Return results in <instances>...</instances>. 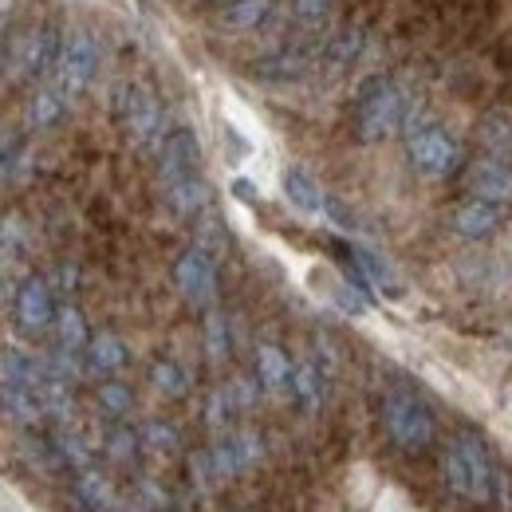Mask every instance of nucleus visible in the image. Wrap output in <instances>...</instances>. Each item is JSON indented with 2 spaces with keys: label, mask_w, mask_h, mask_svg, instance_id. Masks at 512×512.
I'll list each match as a JSON object with an SVG mask.
<instances>
[{
  "label": "nucleus",
  "mask_w": 512,
  "mask_h": 512,
  "mask_svg": "<svg viewBox=\"0 0 512 512\" xmlns=\"http://www.w3.org/2000/svg\"><path fill=\"white\" fill-rule=\"evenodd\" d=\"M60 32L52 24H40V20H28L20 28H12L8 44H4V67L12 79L20 83H36L44 75H52V64L60 56Z\"/></svg>",
  "instance_id": "obj_1"
},
{
  "label": "nucleus",
  "mask_w": 512,
  "mask_h": 512,
  "mask_svg": "<svg viewBox=\"0 0 512 512\" xmlns=\"http://www.w3.org/2000/svg\"><path fill=\"white\" fill-rule=\"evenodd\" d=\"M119 119H123V130H127V138L138 150H154L158 154V146L170 134L166 107L154 95V87H146V83H127L119 91Z\"/></svg>",
  "instance_id": "obj_2"
},
{
  "label": "nucleus",
  "mask_w": 512,
  "mask_h": 512,
  "mask_svg": "<svg viewBox=\"0 0 512 512\" xmlns=\"http://www.w3.org/2000/svg\"><path fill=\"white\" fill-rule=\"evenodd\" d=\"M410 95L394 79H375L359 99V138L363 142H386L406 123Z\"/></svg>",
  "instance_id": "obj_3"
},
{
  "label": "nucleus",
  "mask_w": 512,
  "mask_h": 512,
  "mask_svg": "<svg viewBox=\"0 0 512 512\" xmlns=\"http://www.w3.org/2000/svg\"><path fill=\"white\" fill-rule=\"evenodd\" d=\"M95 71H99V44H95V36L83 32V28L67 32L64 40H60V56L52 64V87L60 95H67V99H79L91 87Z\"/></svg>",
  "instance_id": "obj_4"
},
{
  "label": "nucleus",
  "mask_w": 512,
  "mask_h": 512,
  "mask_svg": "<svg viewBox=\"0 0 512 512\" xmlns=\"http://www.w3.org/2000/svg\"><path fill=\"white\" fill-rule=\"evenodd\" d=\"M383 426L390 442L402 449H426L434 442V414L414 398V394H386L383 402Z\"/></svg>",
  "instance_id": "obj_5"
},
{
  "label": "nucleus",
  "mask_w": 512,
  "mask_h": 512,
  "mask_svg": "<svg viewBox=\"0 0 512 512\" xmlns=\"http://www.w3.org/2000/svg\"><path fill=\"white\" fill-rule=\"evenodd\" d=\"M406 154H410V166L422 174V178H449L453 170H457V162H461V150H457V142L449 138V130H442L438 123H430V127L414 130L410 138H406Z\"/></svg>",
  "instance_id": "obj_6"
},
{
  "label": "nucleus",
  "mask_w": 512,
  "mask_h": 512,
  "mask_svg": "<svg viewBox=\"0 0 512 512\" xmlns=\"http://www.w3.org/2000/svg\"><path fill=\"white\" fill-rule=\"evenodd\" d=\"M56 288H52V280H44V276H24L20 284H16V292H12V312H16V323L24 327V331H52V323H56Z\"/></svg>",
  "instance_id": "obj_7"
},
{
  "label": "nucleus",
  "mask_w": 512,
  "mask_h": 512,
  "mask_svg": "<svg viewBox=\"0 0 512 512\" xmlns=\"http://www.w3.org/2000/svg\"><path fill=\"white\" fill-rule=\"evenodd\" d=\"M205 453H209V461H213V469H217V477H221V485H225V481L241 477L245 469L260 465L264 442H260L256 430H229V434H221Z\"/></svg>",
  "instance_id": "obj_8"
},
{
  "label": "nucleus",
  "mask_w": 512,
  "mask_h": 512,
  "mask_svg": "<svg viewBox=\"0 0 512 512\" xmlns=\"http://www.w3.org/2000/svg\"><path fill=\"white\" fill-rule=\"evenodd\" d=\"M174 280H178V292L190 300L193 308H213L217 304V260L205 256L201 249L178 256L174 264Z\"/></svg>",
  "instance_id": "obj_9"
},
{
  "label": "nucleus",
  "mask_w": 512,
  "mask_h": 512,
  "mask_svg": "<svg viewBox=\"0 0 512 512\" xmlns=\"http://www.w3.org/2000/svg\"><path fill=\"white\" fill-rule=\"evenodd\" d=\"M323 44H288L264 60L253 64V75L264 79V83H292V79H304L312 67L320 64Z\"/></svg>",
  "instance_id": "obj_10"
},
{
  "label": "nucleus",
  "mask_w": 512,
  "mask_h": 512,
  "mask_svg": "<svg viewBox=\"0 0 512 512\" xmlns=\"http://www.w3.org/2000/svg\"><path fill=\"white\" fill-rule=\"evenodd\" d=\"M158 174H162V182L201 174V142L190 127H178L166 134V142L158 146Z\"/></svg>",
  "instance_id": "obj_11"
},
{
  "label": "nucleus",
  "mask_w": 512,
  "mask_h": 512,
  "mask_svg": "<svg viewBox=\"0 0 512 512\" xmlns=\"http://www.w3.org/2000/svg\"><path fill=\"white\" fill-rule=\"evenodd\" d=\"M465 186L481 201L505 205V201H512V166L501 162V158H477L465 170Z\"/></svg>",
  "instance_id": "obj_12"
},
{
  "label": "nucleus",
  "mask_w": 512,
  "mask_h": 512,
  "mask_svg": "<svg viewBox=\"0 0 512 512\" xmlns=\"http://www.w3.org/2000/svg\"><path fill=\"white\" fill-rule=\"evenodd\" d=\"M497 229H501V205H493V201L473 197V201H461L453 209V233L465 241H485Z\"/></svg>",
  "instance_id": "obj_13"
},
{
  "label": "nucleus",
  "mask_w": 512,
  "mask_h": 512,
  "mask_svg": "<svg viewBox=\"0 0 512 512\" xmlns=\"http://www.w3.org/2000/svg\"><path fill=\"white\" fill-rule=\"evenodd\" d=\"M127 363H130V351L115 331H99V335H91V343H87V351H83V367H87L91 375L111 379V375H119Z\"/></svg>",
  "instance_id": "obj_14"
},
{
  "label": "nucleus",
  "mask_w": 512,
  "mask_h": 512,
  "mask_svg": "<svg viewBox=\"0 0 512 512\" xmlns=\"http://www.w3.org/2000/svg\"><path fill=\"white\" fill-rule=\"evenodd\" d=\"M256 383L272 398L292 394V359L276 343H260L256 347Z\"/></svg>",
  "instance_id": "obj_15"
},
{
  "label": "nucleus",
  "mask_w": 512,
  "mask_h": 512,
  "mask_svg": "<svg viewBox=\"0 0 512 512\" xmlns=\"http://www.w3.org/2000/svg\"><path fill=\"white\" fill-rule=\"evenodd\" d=\"M75 501L87 512H115L119 493H115V485L103 469L87 465V469H75Z\"/></svg>",
  "instance_id": "obj_16"
},
{
  "label": "nucleus",
  "mask_w": 512,
  "mask_h": 512,
  "mask_svg": "<svg viewBox=\"0 0 512 512\" xmlns=\"http://www.w3.org/2000/svg\"><path fill=\"white\" fill-rule=\"evenodd\" d=\"M166 186V205L178 213V217H201L209 209V182L205 174H190V178H174V182H162Z\"/></svg>",
  "instance_id": "obj_17"
},
{
  "label": "nucleus",
  "mask_w": 512,
  "mask_h": 512,
  "mask_svg": "<svg viewBox=\"0 0 512 512\" xmlns=\"http://www.w3.org/2000/svg\"><path fill=\"white\" fill-rule=\"evenodd\" d=\"M0 414L12 418L16 426H40L48 418L36 386H12V383H0Z\"/></svg>",
  "instance_id": "obj_18"
},
{
  "label": "nucleus",
  "mask_w": 512,
  "mask_h": 512,
  "mask_svg": "<svg viewBox=\"0 0 512 512\" xmlns=\"http://www.w3.org/2000/svg\"><path fill=\"white\" fill-rule=\"evenodd\" d=\"M67 95H60L52 83H40L36 91H32V99H28V107H24V119H28V130H52L64 123L67 115Z\"/></svg>",
  "instance_id": "obj_19"
},
{
  "label": "nucleus",
  "mask_w": 512,
  "mask_h": 512,
  "mask_svg": "<svg viewBox=\"0 0 512 512\" xmlns=\"http://www.w3.org/2000/svg\"><path fill=\"white\" fill-rule=\"evenodd\" d=\"M284 197H288L304 217H320L323 209H327V193H323L320 182H316L308 170H300V166H288V170H284Z\"/></svg>",
  "instance_id": "obj_20"
},
{
  "label": "nucleus",
  "mask_w": 512,
  "mask_h": 512,
  "mask_svg": "<svg viewBox=\"0 0 512 512\" xmlns=\"http://www.w3.org/2000/svg\"><path fill=\"white\" fill-rule=\"evenodd\" d=\"M363 48H367V32H363L359 24H347V28H339V32L323 44L320 64L327 67V71H343V67H351L363 56Z\"/></svg>",
  "instance_id": "obj_21"
},
{
  "label": "nucleus",
  "mask_w": 512,
  "mask_h": 512,
  "mask_svg": "<svg viewBox=\"0 0 512 512\" xmlns=\"http://www.w3.org/2000/svg\"><path fill=\"white\" fill-rule=\"evenodd\" d=\"M477 142H481L485 158H501V162H509L512 158V111L509 107H497V111H489V115L481 119Z\"/></svg>",
  "instance_id": "obj_22"
},
{
  "label": "nucleus",
  "mask_w": 512,
  "mask_h": 512,
  "mask_svg": "<svg viewBox=\"0 0 512 512\" xmlns=\"http://www.w3.org/2000/svg\"><path fill=\"white\" fill-rule=\"evenodd\" d=\"M457 442L465 449L469 473H473V497H469V501L485 505V501L493 497V457H489V449L481 446V438H473V434H457Z\"/></svg>",
  "instance_id": "obj_23"
},
{
  "label": "nucleus",
  "mask_w": 512,
  "mask_h": 512,
  "mask_svg": "<svg viewBox=\"0 0 512 512\" xmlns=\"http://www.w3.org/2000/svg\"><path fill=\"white\" fill-rule=\"evenodd\" d=\"M52 331H56V347H60V351H71V355H83V351H87V343H91L87 320H83V312H79L71 300L56 308V323H52Z\"/></svg>",
  "instance_id": "obj_24"
},
{
  "label": "nucleus",
  "mask_w": 512,
  "mask_h": 512,
  "mask_svg": "<svg viewBox=\"0 0 512 512\" xmlns=\"http://www.w3.org/2000/svg\"><path fill=\"white\" fill-rule=\"evenodd\" d=\"M0 383L12 386H36L40 383V355L24 347H0Z\"/></svg>",
  "instance_id": "obj_25"
},
{
  "label": "nucleus",
  "mask_w": 512,
  "mask_h": 512,
  "mask_svg": "<svg viewBox=\"0 0 512 512\" xmlns=\"http://www.w3.org/2000/svg\"><path fill=\"white\" fill-rule=\"evenodd\" d=\"M292 394L304 410H320L323 394H327V379L320 375V367L312 359H300L292 363Z\"/></svg>",
  "instance_id": "obj_26"
},
{
  "label": "nucleus",
  "mask_w": 512,
  "mask_h": 512,
  "mask_svg": "<svg viewBox=\"0 0 512 512\" xmlns=\"http://www.w3.org/2000/svg\"><path fill=\"white\" fill-rule=\"evenodd\" d=\"M272 16V0H229L221 8V28L229 32H253Z\"/></svg>",
  "instance_id": "obj_27"
},
{
  "label": "nucleus",
  "mask_w": 512,
  "mask_h": 512,
  "mask_svg": "<svg viewBox=\"0 0 512 512\" xmlns=\"http://www.w3.org/2000/svg\"><path fill=\"white\" fill-rule=\"evenodd\" d=\"M442 473H446V485L453 497H473V473H469V457H465V449L461 442L453 438L442 453Z\"/></svg>",
  "instance_id": "obj_28"
},
{
  "label": "nucleus",
  "mask_w": 512,
  "mask_h": 512,
  "mask_svg": "<svg viewBox=\"0 0 512 512\" xmlns=\"http://www.w3.org/2000/svg\"><path fill=\"white\" fill-rule=\"evenodd\" d=\"M379 489H383V481H379V473L371 469V465H351V473H347V481H343V493H347V501L355 505V509H371V501L379 497Z\"/></svg>",
  "instance_id": "obj_29"
},
{
  "label": "nucleus",
  "mask_w": 512,
  "mask_h": 512,
  "mask_svg": "<svg viewBox=\"0 0 512 512\" xmlns=\"http://www.w3.org/2000/svg\"><path fill=\"white\" fill-rule=\"evenodd\" d=\"M138 442H142V449H146L150 457H170V453H178V446H182L178 426H170V422H162V418H150V422L138 430Z\"/></svg>",
  "instance_id": "obj_30"
},
{
  "label": "nucleus",
  "mask_w": 512,
  "mask_h": 512,
  "mask_svg": "<svg viewBox=\"0 0 512 512\" xmlns=\"http://www.w3.org/2000/svg\"><path fill=\"white\" fill-rule=\"evenodd\" d=\"M150 383L166 398H182V394H190V371L182 363H174V359H158L150 367Z\"/></svg>",
  "instance_id": "obj_31"
},
{
  "label": "nucleus",
  "mask_w": 512,
  "mask_h": 512,
  "mask_svg": "<svg viewBox=\"0 0 512 512\" xmlns=\"http://www.w3.org/2000/svg\"><path fill=\"white\" fill-rule=\"evenodd\" d=\"M95 402H99V410L107 414V418H115V422H123L130 410H134V394H130L127 383H119V379H107V383L95 390Z\"/></svg>",
  "instance_id": "obj_32"
},
{
  "label": "nucleus",
  "mask_w": 512,
  "mask_h": 512,
  "mask_svg": "<svg viewBox=\"0 0 512 512\" xmlns=\"http://www.w3.org/2000/svg\"><path fill=\"white\" fill-rule=\"evenodd\" d=\"M28 249V229H24V221L20 217H0V264H12V260H20Z\"/></svg>",
  "instance_id": "obj_33"
},
{
  "label": "nucleus",
  "mask_w": 512,
  "mask_h": 512,
  "mask_svg": "<svg viewBox=\"0 0 512 512\" xmlns=\"http://www.w3.org/2000/svg\"><path fill=\"white\" fill-rule=\"evenodd\" d=\"M205 355L213 363H225L229 359V323L217 308L205 312Z\"/></svg>",
  "instance_id": "obj_34"
},
{
  "label": "nucleus",
  "mask_w": 512,
  "mask_h": 512,
  "mask_svg": "<svg viewBox=\"0 0 512 512\" xmlns=\"http://www.w3.org/2000/svg\"><path fill=\"white\" fill-rule=\"evenodd\" d=\"M233 418H237V406L229 402V390H225V386L213 390L209 402H205V426H209L213 434H229V430H233Z\"/></svg>",
  "instance_id": "obj_35"
},
{
  "label": "nucleus",
  "mask_w": 512,
  "mask_h": 512,
  "mask_svg": "<svg viewBox=\"0 0 512 512\" xmlns=\"http://www.w3.org/2000/svg\"><path fill=\"white\" fill-rule=\"evenodd\" d=\"M193 249H201L205 256H217L225 253V225H221V217H213L209 209L201 213V221H197V245Z\"/></svg>",
  "instance_id": "obj_36"
},
{
  "label": "nucleus",
  "mask_w": 512,
  "mask_h": 512,
  "mask_svg": "<svg viewBox=\"0 0 512 512\" xmlns=\"http://www.w3.org/2000/svg\"><path fill=\"white\" fill-rule=\"evenodd\" d=\"M20 170H28V150H24V142L12 138V134H0V182L20 178Z\"/></svg>",
  "instance_id": "obj_37"
},
{
  "label": "nucleus",
  "mask_w": 512,
  "mask_h": 512,
  "mask_svg": "<svg viewBox=\"0 0 512 512\" xmlns=\"http://www.w3.org/2000/svg\"><path fill=\"white\" fill-rule=\"evenodd\" d=\"M103 449H107V457H111V461L127 465V461H134V457H138V449H142V442H138V430H127V426H115V430H107V438H103Z\"/></svg>",
  "instance_id": "obj_38"
},
{
  "label": "nucleus",
  "mask_w": 512,
  "mask_h": 512,
  "mask_svg": "<svg viewBox=\"0 0 512 512\" xmlns=\"http://www.w3.org/2000/svg\"><path fill=\"white\" fill-rule=\"evenodd\" d=\"M288 12H292V24L316 32L327 20V12H331V0H288Z\"/></svg>",
  "instance_id": "obj_39"
},
{
  "label": "nucleus",
  "mask_w": 512,
  "mask_h": 512,
  "mask_svg": "<svg viewBox=\"0 0 512 512\" xmlns=\"http://www.w3.org/2000/svg\"><path fill=\"white\" fill-rule=\"evenodd\" d=\"M371 512H422V509L410 501V493H406V489H398V485H383V489H379V497L371 501Z\"/></svg>",
  "instance_id": "obj_40"
},
{
  "label": "nucleus",
  "mask_w": 512,
  "mask_h": 512,
  "mask_svg": "<svg viewBox=\"0 0 512 512\" xmlns=\"http://www.w3.org/2000/svg\"><path fill=\"white\" fill-rule=\"evenodd\" d=\"M225 390H229V402L237 406V414H245V410H253V406H256L260 383H253V379H233V383L225 386Z\"/></svg>",
  "instance_id": "obj_41"
},
{
  "label": "nucleus",
  "mask_w": 512,
  "mask_h": 512,
  "mask_svg": "<svg viewBox=\"0 0 512 512\" xmlns=\"http://www.w3.org/2000/svg\"><path fill=\"white\" fill-rule=\"evenodd\" d=\"M138 505L150 512H162L166 509V493H162V485L158 481H150V477H142L138 481Z\"/></svg>",
  "instance_id": "obj_42"
},
{
  "label": "nucleus",
  "mask_w": 512,
  "mask_h": 512,
  "mask_svg": "<svg viewBox=\"0 0 512 512\" xmlns=\"http://www.w3.org/2000/svg\"><path fill=\"white\" fill-rule=\"evenodd\" d=\"M493 489H497V501H501V512H512V481L505 469L493 465Z\"/></svg>",
  "instance_id": "obj_43"
},
{
  "label": "nucleus",
  "mask_w": 512,
  "mask_h": 512,
  "mask_svg": "<svg viewBox=\"0 0 512 512\" xmlns=\"http://www.w3.org/2000/svg\"><path fill=\"white\" fill-rule=\"evenodd\" d=\"M52 288H60L64 296H71V292L79 288V272H75L71 264H60V276H56V284H52Z\"/></svg>",
  "instance_id": "obj_44"
},
{
  "label": "nucleus",
  "mask_w": 512,
  "mask_h": 512,
  "mask_svg": "<svg viewBox=\"0 0 512 512\" xmlns=\"http://www.w3.org/2000/svg\"><path fill=\"white\" fill-rule=\"evenodd\" d=\"M12 296V280H8V264H0V304H8Z\"/></svg>",
  "instance_id": "obj_45"
},
{
  "label": "nucleus",
  "mask_w": 512,
  "mask_h": 512,
  "mask_svg": "<svg viewBox=\"0 0 512 512\" xmlns=\"http://www.w3.org/2000/svg\"><path fill=\"white\" fill-rule=\"evenodd\" d=\"M233 193H237V197H245V201H253L256 197V190L245 182V178H237V182H233Z\"/></svg>",
  "instance_id": "obj_46"
},
{
  "label": "nucleus",
  "mask_w": 512,
  "mask_h": 512,
  "mask_svg": "<svg viewBox=\"0 0 512 512\" xmlns=\"http://www.w3.org/2000/svg\"><path fill=\"white\" fill-rule=\"evenodd\" d=\"M225 4H229V0H225Z\"/></svg>",
  "instance_id": "obj_47"
}]
</instances>
